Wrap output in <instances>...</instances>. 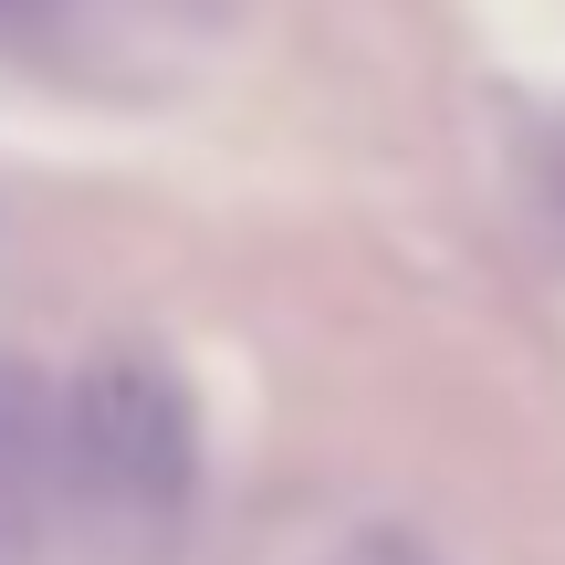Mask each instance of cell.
<instances>
[{
    "label": "cell",
    "instance_id": "cell-1",
    "mask_svg": "<svg viewBox=\"0 0 565 565\" xmlns=\"http://www.w3.org/2000/svg\"><path fill=\"white\" fill-rule=\"evenodd\" d=\"M200 503V398L179 356L105 345L53 377V524L95 545H168Z\"/></svg>",
    "mask_w": 565,
    "mask_h": 565
},
{
    "label": "cell",
    "instance_id": "cell-2",
    "mask_svg": "<svg viewBox=\"0 0 565 565\" xmlns=\"http://www.w3.org/2000/svg\"><path fill=\"white\" fill-rule=\"evenodd\" d=\"M0 53L84 95H189L242 53V0H0Z\"/></svg>",
    "mask_w": 565,
    "mask_h": 565
},
{
    "label": "cell",
    "instance_id": "cell-3",
    "mask_svg": "<svg viewBox=\"0 0 565 565\" xmlns=\"http://www.w3.org/2000/svg\"><path fill=\"white\" fill-rule=\"evenodd\" d=\"M53 534V377L32 356H0V565Z\"/></svg>",
    "mask_w": 565,
    "mask_h": 565
},
{
    "label": "cell",
    "instance_id": "cell-4",
    "mask_svg": "<svg viewBox=\"0 0 565 565\" xmlns=\"http://www.w3.org/2000/svg\"><path fill=\"white\" fill-rule=\"evenodd\" d=\"M335 565H429V545H419V534H356Z\"/></svg>",
    "mask_w": 565,
    "mask_h": 565
}]
</instances>
